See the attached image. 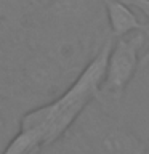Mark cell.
<instances>
[{
  "label": "cell",
  "instance_id": "cell-3",
  "mask_svg": "<svg viewBox=\"0 0 149 154\" xmlns=\"http://www.w3.org/2000/svg\"><path fill=\"white\" fill-rule=\"evenodd\" d=\"M146 40L147 37L144 32H132L128 35L112 38L106 60L104 77L96 95V101L104 108L115 111V108L122 104L130 82L138 72L141 50L146 45Z\"/></svg>",
  "mask_w": 149,
  "mask_h": 154
},
{
  "label": "cell",
  "instance_id": "cell-8",
  "mask_svg": "<svg viewBox=\"0 0 149 154\" xmlns=\"http://www.w3.org/2000/svg\"><path fill=\"white\" fill-rule=\"evenodd\" d=\"M146 154H149V141H147V151H146Z\"/></svg>",
  "mask_w": 149,
  "mask_h": 154
},
{
  "label": "cell",
  "instance_id": "cell-7",
  "mask_svg": "<svg viewBox=\"0 0 149 154\" xmlns=\"http://www.w3.org/2000/svg\"><path fill=\"white\" fill-rule=\"evenodd\" d=\"M35 2V7H40V5H45L48 2H51V0H34Z\"/></svg>",
  "mask_w": 149,
  "mask_h": 154
},
{
  "label": "cell",
  "instance_id": "cell-5",
  "mask_svg": "<svg viewBox=\"0 0 149 154\" xmlns=\"http://www.w3.org/2000/svg\"><path fill=\"white\" fill-rule=\"evenodd\" d=\"M123 2L143 13L144 19H146L144 21V34H146V37H149V0H123Z\"/></svg>",
  "mask_w": 149,
  "mask_h": 154
},
{
  "label": "cell",
  "instance_id": "cell-2",
  "mask_svg": "<svg viewBox=\"0 0 149 154\" xmlns=\"http://www.w3.org/2000/svg\"><path fill=\"white\" fill-rule=\"evenodd\" d=\"M67 135L80 154H146L147 151V141L96 100L80 112Z\"/></svg>",
  "mask_w": 149,
  "mask_h": 154
},
{
  "label": "cell",
  "instance_id": "cell-6",
  "mask_svg": "<svg viewBox=\"0 0 149 154\" xmlns=\"http://www.w3.org/2000/svg\"><path fill=\"white\" fill-rule=\"evenodd\" d=\"M147 40H149V37H147ZM147 66H149V47H147L146 50L143 51L141 58H139V66H138V71H143V69H146Z\"/></svg>",
  "mask_w": 149,
  "mask_h": 154
},
{
  "label": "cell",
  "instance_id": "cell-9",
  "mask_svg": "<svg viewBox=\"0 0 149 154\" xmlns=\"http://www.w3.org/2000/svg\"><path fill=\"white\" fill-rule=\"evenodd\" d=\"M29 2H31V3H32V5H35V2H34V0H29Z\"/></svg>",
  "mask_w": 149,
  "mask_h": 154
},
{
  "label": "cell",
  "instance_id": "cell-1",
  "mask_svg": "<svg viewBox=\"0 0 149 154\" xmlns=\"http://www.w3.org/2000/svg\"><path fill=\"white\" fill-rule=\"evenodd\" d=\"M111 45L112 37L103 43L59 95L19 116L16 133L7 141L0 154H37L64 137L82 111L96 100Z\"/></svg>",
  "mask_w": 149,
  "mask_h": 154
},
{
  "label": "cell",
  "instance_id": "cell-4",
  "mask_svg": "<svg viewBox=\"0 0 149 154\" xmlns=\"http://www.w3.org/2000/svg\"><path fill=\"white\" fill-rule=\"evenodd\" d=\"M106 23L112 38L128 35L132 32H144V21H141L130 5L123 0H103Z\"/></svg>",
  "mask_w": 149,
  "mask_h": 154
}]
</instances>
